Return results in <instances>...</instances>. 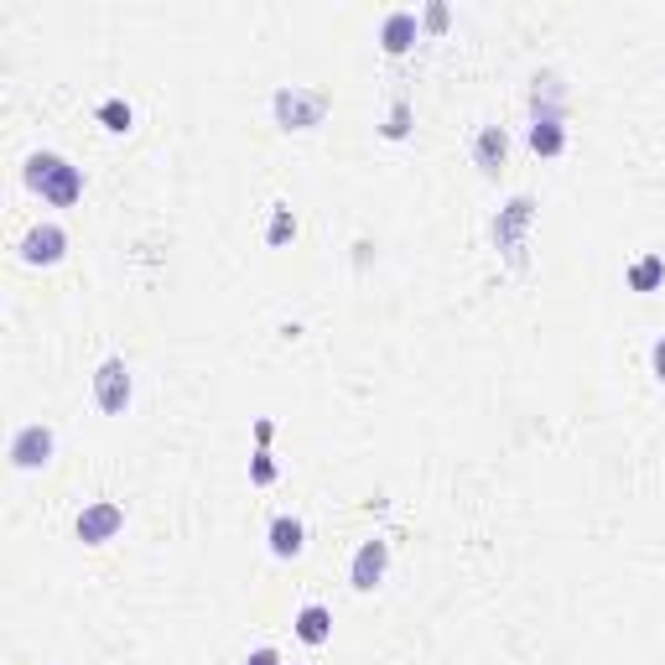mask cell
Listing matches in <instances>:
<instances>
[{
    "label": "cell",
    "instance_id": "7c38bea8",
    "mask_svg": "<svg viewBox=\"0 0 665 665\" xmlns=\"http://www.w3.org/2000/svg\"><path fill=\"white\" fill-rule=\"evenodd\" d=\"M297 640L302 644H328L332 640V608L328 603H302V608H297Z\"/></svg>",
    "mask_w": 665,
    "mask_h": 665
},
{
    "label": "cell",
    "instance_id": "ba28073f",
    "mask_svg": "<svg viewBox=\"0 0 665 665\" xmlns=\"http://www.w3.org/2000/svg\"><path fill=\"white\" fill-rule=\"evenodd\" d=\"M385 567H390V541H364V547L354 551V567H349V582H354L359 593H375L385 582Z\"/></svg>",
    "mask_w": 665,
    "mask_h": 665
},
{
    "label": "cell",
    "instance_id": "9a60e30c",
    "mask_svg": "<svg viewBox=\"0 0 665 665\" xmlns=\"http://www.w3.org/2000/svg\"><path fill=\"white\" fill-rule=\"evenodd\" d=\"M291 239H297V214H291L286 203H276V209H271V229H265V244H271V250H281V244H291Z\"/></svg>",
    "mask_w": 665,
    "mask_h": 665
},
{
    "label": "cell",
    "instance_id": "e0dca14e",
    "mask_svg": "<svg viewBox=\"0 0 665 665\" xmlns=\"http://www.w3.org/2000/svg\"><path fill=\"white\" fill-rule=\"evenodd\" d=\"M385 136H390V141H405V136H411V104H405V99H396V104H390Z\"/></svg>",
    "mask_w": 665,
    "mask_h": 665
},
{
    "label": "cell",
    "instance_id": "3957f363",
    "mask_svg": "<svg viewBox=\"0 0 665 665\" xmlns=\"http://www.w3.org/2000/svg\"><path fill=\"white\" fill-rule=\"evenodd\" d=\"M52 448H58V437H52L48 422H26V427H16V437H11V468L37 474V468L52 463Z\"/></svg>",
    "mask_w": 665,
    "mask_h": 665
},
{
    "label": "cell",
    "instance_id": "9c48e42d",
    "mask_svg": "<svg viewBox=\"0 0 665 665\" xmlns=\"http://www.w3.org/2000/svg\"><path fill=\"white\" fill-rule=\"evenodd\" d=\"M416 37H422V22H416V11H390L380 26V48L390 58H401V52L416 48Z\"/></svg>",
    "mask_w": 665,
    "mask_h": 665
},
{
    "label": "cell",
    "instance_id": "30bf717a",
    "mask_svg": "<svg viewBox=\"0 0 665 665\" xmlns=\"http://www.w3.org/2000/svg\"><path fill=\"white\" fill-rule=\"evenodd\" d=\"M265 541H271V556L297 562V556H302V547H308V530H302V520H297V515H276Z\"/></svg>",
    "mask_w": 665,
    "mask_h": 665
},
{
    "label": "cell",
    "instance_id": "6da1fadb",
    "mask_svg": "<svg viewBox=\"0 0 665 665\" xmlns=\"http://www.w3.org/2000/svg\"><path fill=\"white\" fill-rule=\"evenodd\" d=\"M22 177H26V188L37 192L42 203H52V209H73L84 198V172L68 156H58V151H32Z\"/></svg>",
    "mask_w": 665,
    "mask_h": 665
},
{
    "label": "cell",
    "instance_id": "8992f818",
    "mask_svg": "<svg viewBox=\"0 0 665 665\" xmlns=\"http://www.w3.org/2000/svg\"><path fill=\"white\" fill-rule=\"evenodd\" d=\"M22 261L26 265H58L68 255V235H63V224H37V229H26L22 235Z\"/></svg>",
    "mask_w": 665,
    "mask_h": 665
},
{
    "label": "cell",
    "instance_id": "7a4b0ae2",
    "mask_svg": "<svg viewBox=\"0 0 665 665\" xmlns=\"http://www.w3.org/2000/svg\"><path fill=\"white\" fill-rule=\"evenodd\" d=\"M271 110H276V125H281V130H312V125H323V115H328V95L291 84V89H276Z\"/></svg>",
    "mask_w": 665,
    "mask_h": 665
},
{
    "label": "cell",
    "instance_id": "277c9868",
    "mask_svg": "<svg viewBox=\"0 0 665 665\" xmlns=\"http://www.w3.org/2000/svg\"><path fill=\"white\" fill-rule=\"evenodd\" d=\"M130 396H136V380L125 369V359H104L95 369V401L104 416H125L130 411Z\"/></svg>",
    "mask_w": 665,
    "mask_h": 665
},
{
    "label": "cell",
    "instance_id": "4fadbf2b",
    "mask_svg": "<svg viewBox=\"0 0 665 665\" xmlns=\"http://www.w3.org/2000/svg\"><path fill=\"white\" fill-rule=\"evenodd\" d=\"M530 151L536 156H562L567 151V120H551V115L530 120Z\"/></svg>",
    "mask_w": 665,
    "mask_h": 665
},
{
    "label": "cell",
    "instance_id": "ac0fdd59",
    "mask_svg": "<svg viewBox=\"0 0 665 665\" xmlns=\"http://www.w3.org/2000/svg\"><path fill=\"white\" fill-rule=\"evenodd\" d=\"M250 478H255V484H276V457H271L265 448L250 457Z\"/></svg>",
    "mask_w": 665,
    "mask_h": 665
},
{
    "label": "cell",
    "instance_id": "ffe728a7",
    "mask_svg": "<svg viewBox=\"0 0 665 665\" xmlns=\"http://www.w3.org/2000/svg\"><path fill=\"white\" fill-rule=\"evenodd\" d=\"M244 665H281V655H276L271 644H261V650H250V661Z\"/></svg>",
    "mask_w": 665,
    "mask_h": 665
},
{
    "label": "cell",
    "instance_id": "52a82bcc",
    "mask_svg": "<svg viewBox=\"0 0 665 665\" xmlns=\"http://www.w3.org/2000/svg\"><path fill=\"white\" fill-rule=\"evenodd\" d=\"M530 214H536V203H530V198H515V203L494 218L499 250H510V261L515 265H525V224H530Z\"/></svg>",
    "mask_w": 665,
    "mask_h": 665
},
{
    "label": "cell",
    "instance_id": "5b68a950",
    "mask_svg": "<svg viewBox=\"0 0 665 665\" xmlns=\"http://www.w3.org/2000/svg\"><path fill=\"white\" fill-rule=\"evenodd\" d=\"M73 530H78V541H84V547H104V541H115L120 530H125V510H120L115 499H95V504H84V510H78Z\"/></svg>",
    "mask_w": 665,
    "mask_h": 665
},
{
    "label": "cell",
    "instance_id": "5bb4252c",
    "mask_svg": "<svg viewBox=\"0 0 665 665\" xmlns=\"http://www.w3.org/2000/svg\"><path fill=\"white\" fill-rule=\"evenodd\" d=\"M624 281H629V291H655V286L665 281V261L661 255H640V261L629 265V276H624Z\"/></svg>",
    "mask_w": 665,
    "mask_h": 665
},
{
    "label": "cell",
    "instance_id": "44dd1931",
    "mask_svg": "<svg viewBox=\"0 0 665 665\" xmlns=\"http://www.w3.org/2000/svg\"><path fill=\"white\" fill-rule=\"evenodd\" d=\"M427 26L431 32H442V26H448V5H427Z\"/></svg>",
    "mask_w": 665,
    "mask_h": 665
},
{
    "label": "cell",
    "instance_id": "2e32d148",
    "mask_svg": "<svg viewBox=\"0 0 665 665\" xmlns=\"http://www.w3.org/2000/svg\"><path fill=\"white\" fill-rule=\"evenodd\" d=\"M130 104H125V99H104V104H99V125H104V130H115V136H125V130H130Z\"/></svg>",
    "mask_w": 665,
    "mask_h": 665
},
{
    "label": "cell",
    "instance_id": "8fae6325",
    "mask_svg": "<svg viewBox=\"0 0 665 665\" xmlns=\"http://www.w3.org/2000/svg\"><path fill=\"white\" fill-rule=\"evenodd\" d=\"M504 156H510V136H504V125H484V130L474 136L478 172H489V177H494L499 166H504Z\"/></svg>",
    "mask_w": 665,
    "mask_h": 665
},
{
    "label": "cell",
    "instance_id": "d6986e66",
    "mask_svg": "<svg viewBox=\"0 0 665 665\" xmlns=\"http://www.w3.org/2000/svg\"><path fill=\"white\" fill-rule=\"evenodd\" d=\"M650 369H655V380L665 385V332L655 338V343H650Z\"/></svg>",
    "mask_w": 665,
    "mask_h": 665
}]
</instances>
